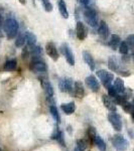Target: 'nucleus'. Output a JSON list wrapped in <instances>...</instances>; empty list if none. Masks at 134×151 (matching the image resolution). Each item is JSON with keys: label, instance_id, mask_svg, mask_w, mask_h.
Instances as JSON below:
<instances>
[{"label": "nucleus", "instance_id": "nucleus-1", "mask_svg": "<svg viewBox=\"0 0 134 151\" xmlns=\"http://www.w3.org/2000/svg\"><path fill=\"white\" fill-rule=\"evenodd\" d=\"M3 29H4V31H5L7 38H8V40H13V38L18 35L19 24L17 22V20H15V19L12 17H9L5 19V21H4Z\"/></svg>", "mask_w": 134, "mask_h": 151}, {"label": "nucleus", "instance_id": "nucleus-2", "mask_svg": "<svg viewBox=\"0 0 134 151\" xmlns=\"http://www.w3.org/2000/svg\"><path fill=\"white\" fill-rule=\"evenodd\" d=\"M29 68L35 74H45L48 70L45 63L43 60H41L40 57H32V60H31Z\"/></svg>", "mask_w": 134, "mask_h": 151}, {"label": "nucleus", "instance_id": "nucleus-3", "mask_svg": "<svg viewBox=\"0 0 134 151\" xmlns=\"http://www.w3.org/2000/svg\"><path fill=\"white\" fill-rule=\"evenodd\" d=\"M96 75L98 76V78L101 80L104 87L107 88V89L111 87L112 82H113V80H114V75L112 74V73L108 72V70H100L96 73Z\"/></svg>", "mask_w": 134, "mask_h": 151}, {"label": "nucleus", "instance_id": "nucleus-4", "mask_svg": "<svg viewBox=\"0 0 134 151\" xmlns=\"http://www.w3.org/2000/svg\"><path fill=\"white\" fill-rule=\"evenodd\" d=\"M111 142L117 151H126V149L128 148V141L122 135L113 136Z\"/></svg>", "mask_w": 134, "mask_h": 151}, {"label": "nucleus", "instance_id": "nucleus-5", "mask_svg": "<svg viewBox=\"0 0 134 151\" xmlns=\"http://www.w3.org/2000/svg\"><path fill=\"white\" fill-rule=\"evenodd\" d=\"M84 18L86 20V22L89 24L92 27H95V26L98 24V14L97 12L92 8H88L85 10L84 12Z\"/></svg>", "mask_w": 134, "mask_h": 151}, {"label": "nucleus", "instance_id": "nucleus-6", "mask_svg": "<svg viewBox=\"0 0 134 151\" xmlns=\"http://www.w3.org/2000/svg\"><path fill=\"white\" fill-rule=\"evenodd\" d=\"M61 50H62V53L66 58V60L68 62V64L70 65H75L76 60H75L74 53H73L72 50H71L70 45H68L67 42H64L62 45H61Z\"/></svg>", "mask_w": 134, "mask_h": 151}, {"label": "nucleus", "instance_id": "nucleus-7", "mask_svg": "<svg viewBox=\"0 0 134 151\" xmlns=\"http://www.w3.org/2000/svg\"><path fill=\"white\" fill-rule=\"evenodd\" d=\"M108 120L116 131L122 130V120H121V117L119 116L118 114L110 113L108 115Z\"/></svg>", "mask_w": 134, "mask_h": 151}, {"label": "nucleus", "instance_id": "nucleus-8", "mask_svg": "<svg viewBox=\"0 0 134 151\" xmlns=\"http://www.w3.org/2000/svg\"><path fill=\"white\" fill-rule=\"evenodd\" d=\"M76 35H77V37L79 38L80 40H85L88 36V29L86 27V25L83 22H81V21H78L77 22Z\"/></svg>", "mask_w": 134, "mask_h": 151}, {"label": "nucleus", "instance_id": "nucleus-9", "mask_svg": "<svg viewBox=\"0 0 134 151\" xmlns=\"http://www.w3.org/2000/svg\"><path fill=\"white\" fill-rule=\"evenodd\" d=\"M45 50H47L48 57L52 58L53 60H58V52L57 50V47H55V45L53 41H48L47 45H45Z\"/></svg>", "mask_w": 134, "mask_h": 151}, {"label": "nucleus", "instance_id": "nucleus-10", "mask_svg": "<svg viewBox=\"0 0 134 151\" xmlns=\"http://www.w3.org/2000/svg\"><path fill=\"white\" fill-rule=\"evenodd\" d=\"M85 81H86V84H87L88 88L91 89L92 92H99L100 84H99V82L97 81V79H96L95 76H93V75L88 76Z\"/></svg>", "mask_w": 134, "mask_h": 151}, {"label": "nucleus", "instance_id": "nucleus-11", "mask_svg": "<svg viewBox=\"0 0 134 151\" xmlns=\"http://www.w3.org/2000/svg\"><path fill=\"white\" fill-rule=\"evenodd\" d=\"M102 102H103L104 106H105L108 110H110L111 112L116 111V103L109 95H103V96H102Z\"/></svg>", "mask_w": 134, "mask_h": 151}, {"label": "nucleus", "instance_id": "nucleus-12", "mask_svg": "<svg viewBox=\"0 0 134 151\" xmlns=\"http://www.w3.org/2000/svg\"><path fill=\"white\" fill-rule=\"evenodd\" d=\"M40 84H41V87H43V91L45 92L47 96H53L55 91H53L52 84H50L48 79H45V78H40Z\"/></svg>", "mask_w": 134, "mask_h": 151}, {"label": "nucleus", "instance_id": "nucleus-13", "mask_svg": "<svg viewBox=\"0 0 134 151\" xmlns=\"http://www.w3.org/2000/svg\"><path fill=\"white\" fill-rule=\"evenodd\" d=\"M109 33H110V30H109V27L107 25V23L104 20H102L99 24L98 27V35L101 36L103 40H106L109 36Z\"/></svg>", "mask_w": 134, "mask_h": 151}, {"label": "nucleus", "instance_id": "nucleus-14", "mask_svg": "<svg viewBox=\"0 0 134 151\" xmlns=\"http://www.w3.org/2000/svg\"><path fill=\"white\" fill-rule=\"evenodd\" d=\"M83 58H84L85 63H86V64L89 65L90 70H94L95 68H96V65H95L94 58L92 57L91 53L88 52V50H84V52H83Z\"/></svg>", "mask_w": 134, "mask_h": 151}, {"label": "nucleus", "instance_id": "nucleus-15", "mask_svg": "<svg viewBox=\"0 0 134 151\" xmlns=\"http://www.w3.org/2000/svg\"><path fill=\"white\" fill-rule=\"evenodd\" d=\"M74 94L77 98H83L85 96V89L81 82H75Z\"/></svg>", "mask_w": 134, "mask_h": 151}, {"label": "nucleus", "instance_id": "nucleus-16", "mask_svg": "<svg viewBox=\"0 0 134 151\" xmlns=\"http://www.w3.org/2000/svg\"><path fill=\"white\" fill-rule=\"evenodd\" d=\"M58 10H60L61 15L65 19L69 18V11H68L67 4H66V2L64 0H58Z\"/></svg>", "mask_w": 134, "mask_h": 151}, {"label": "nucleus", "instance_id": "nucleus-17", "mask_svg": "<svg viewBox=\"0 0 134 151\" xmlns=\"http://www.w3.org/2000/svg\"><path fill=\"white\" fill-rule=\"evenodd\" d=\"M17 68V60L15 58H12V60H8L5 62V64L3 65V70L5 72H14Z\"/></svg>", "mask_w": 134, "mask_h": 151}, {"label": "nucleus", "instance_id": "nucleus-18", "mask_svg": "<svg viewBox=\"0 0 134 151\" xmlns=\"http://www.w3.org/2000/svg\"><path fill=\"white\" fill-rule=\"evenodd\" d=\"M92 140H93V143L98 147V149L100 151H106V143L104 142V140L102 139L99 135L96 134V135L92 138Z\"/></svg>", "mask_w": 134, "mask_h": 151}, {"label": "nucleus", "instance_id": "nucleus-19", "mask_svg": "<svg viewBox=\"0 0 134 151\" xmlns=\"http://www.w3.org/2000/svg\"><path fill=\"white\" fill-rule=\"evenodd\" d=\"M121 43V38L119 35H112L110 37V40H109V47H110L112 50H117L119 47Z\"/></svg>", "mask_w": 134, "mask_h": 151}, {"label": "nucleus", "instance_id": "nucleus-20", "mask_svg": "<svg viewBox=\"0 0 134 151\" xmlns=\"http://www.w3.org/2000/svg\"><path fill=\"white\" fill-rule=\"evenodd\" d=\"M61 107H62V110L64 111V113L67 114V115H71V114H73L75 110H76V105H75L74 102L63 104Z\"/></svg>", "mask_w": 134, "mask_h": 151}, {"label": "nucleus", "instance_id": "nucleus-21", "mask_svg": "<svg viewBox=\"0 0 134 151\" xmlns=\"http://www.w3.org/2000/svg\"><path fill=\"white\" fill-rule=\"evenodd\" d=\"M113 87L118 94H123V92L125 91V89H126L125 86H124V82L122 81V79H120V78H117V79H115L114 84H113Z\"/></svg>", "mask_w": 134, "mask_h": 151}, {"label": "nucleus", "instance_id": "nucleus-22", "mask_svg": "<svg viewBox=\"0 0 134 151\" xmlns=\"http://www.w3.org/2000/svg\"><path fill=\"white\" fill-rule=\"evenodd\" d=\"M108 67H109V69L111 70H113V72H118L119 70V63L115 55H112V57L109 58Z\"/></svg>", "mask_w": 134, "mask_h": 151}, {"label": "nucleus", "instance_id": "nucleus-23", "mask_svg": "<svg viewBox=\"0 0 134 151\" xmlns=\"http://www.w3.org/2000/svg\"><path fill=\"white\" fill-rule=\"evenodd\" d=\"M24 35H25L26 42H27L29 47L35 45V43H36V36H35V35H33V33L30 32V31H25V32H24Z\"/></svg>", "mask_w": 134, "mask_h": 151}, {"label": "nucleus", "instance_id": "nucleus-24", "mask_svg": "<svg viewBox=\"0 0 134 151\" xmlns=\"http://www.w3.org/2000/svg\"><path fill=\"white\" fill-rule=\"evenodd\" d=\"M65 86H66V92H68L69 94L74 93V86L75 84L73 83V80L71 78H65Z\"/></svg>", "mask_w": 134, "mask_h": 151}, {"label": "nucleus", "instance_id": "nucleus-25", "mask_svg": "<svg viewBox=\"0 0 134 151\" xmlns=\"http://www.w3.org/2000/svg\"><path fill=\"white\" fill-rule=\"evenodd\" d=\"M25 42H26V38H25L24 33H19L15 40V45L17 47H23V45Z\"/></svg>", "mask_w": 134, "mask_h": 151}, {"label": "nucleus", "instance_id": "nucleus-26", "mask_svg": "<svg viewBox=\"0 0 134 151\" xmlns=\"http://www.w3.org/2000/svg\"><path fill=\"white\" fill-rule=\"evenodd\" d=\"M50 114H52L53 117V119L57 121V123L58 124L60 123L61 122V117H60V114H58V111L57 107H55V105L50 106Z\"/></svg>", "mask_w": 134, "mask_h": 151}, {"label": "nucleus", "instance_id": "nucleus-27", "mask_svg": "<svg viewBox=\"0 0 134 151\" xmlns=\"http://www.w3.org/2000/svg\"><path fill=\"white\" fill-rule=\"evenodd\" d=\"M29 50H30V55H32V57H40V55H41V53H43V50H41V47H38V45L30 47Z\"/></svg>", "mask_w": 134, "mask_h": 151}, {"label": "nucleus", "instance_id": "nucleus-28", "mask_svg": "<svg viewBox=\"0 0 134 151\" xmlns=\"http://www.w3.org/2000/svg\"><path fill=\"white\" fill-rule=\"evenodd\" d=\"M88 147V141L86 139H78L77 140V148L79 151H86Z\"/></svg>", "mask_w": 134, "mask_h": 151}, {"label": "nucleus", "instance_id": "nucleus-29", "mask_svg": "<svg viewBox=\"0 0 134 151\" xmlns=\"http://www.w3.org/2000/svg\"><path fill=\"white\" fill-rule=\"evenodd\" d=\"M119 52L121 53V55H126L129 52V47L127 45V42L126 41H121L120 45H119Z\"/></svg>", "mask_w": 134, "mask_h": 151}, {"label": "nucleus", "instance_id": "nucleus-30", "mask_svg": "<svg viewBox=\"0 0 134 151\" xmlns=\"http://www.w3.org/2000/svg\"><path fill=\"white\" fill-rule=\"evenodd\" d=\"M41 3H43V6L45 8V10L47 12H52L53 11V4L50 2V0H40Z\"/></svg>", "mask_w": 134, "mask_h": 151}, {"label": "nucleus", "instance_id": "nucleus-31", "mask_svg": "<svg viewBox=\"0 0 134 151\" xmlns=\"http://www.w3.org/2000/svg\"><path fill=\"white\" fill-rule=\"evenodd\" d=\"M122 108H123V110L126 112V113H132V112L134 111L133 104L129 103V102H125V103L122 105Z\"/></svg>", "mask_w": 134, "mask_h": 151}, {"label": "nucleus", "instance_id": "nucleus-32", "mask_svg": "<svg viewBox=\"0 0 134 151\" xmlns=\"http://www.w3.org/2000/svg\"><path fill=\"white\" fill-rule=\"evenodd\" d=\"M126 42H127L129 48H131V50H134V35H128L127 38H126Z\"/></svg>", "mask_w": 134, "mask_h": 151}, {"label": "nucleus", "instance_id": "nucleus-33", "mask_svg": "<svg viewBox=\"0 0 134 151\" xmlns=\"http://www.w3.org/2000/svg\"><path fill=\"white\" fill-rule=\"evenodd\" d=\"M29 55H30V50H29V47H24L23 50H22V52H21V58L23 60H26Z\"/></svg>", "mask_w": 134, "mask_h": 151}, {"label": "nucleus", "instance_id": "nucleus-34", "mask_svg": "<svg viewBox=\"0 0 134 151\" xmlns=\"http://www.w3.org/2000/svg\"><path fill=\"white\" fill-rule=\"evenodd\" d=\"M108 95L111 97L112 99H113V98H115L117 95H118V93H117L116 90L114 89V87H113V86H111L110 88H108Z\"/></svg>", "mask_w": 134, "mask_h": 151}, {"label": "nucleus", "instance_id": "nucleus-35", "mask_svg": "<svg viewBox=\"0 0 134 151\" xmlns=\"http://www.w3.org/2000/svg\"><path fill=\"white\" fill-rule=\"evenodd\" d=\"M122 96L125 98L126 100H128L129 98H131V96H132V91H131L130 89H125V91L123 92V94H122Z\"/></svg>", "mask_w": 134, "mask_h": 151}, {"label": "nucleus", "instance_id": "nucleus-36", "mask_svg": "<svg viewBox=\"0 0 134 151\" xmlns=\"http://www.w3.org/2000/svg\"><path fill=\"white\" fill-rule=\"evenodd\" d=\"M57 140L58 141V142L61 143V145L62 146H65V140H64V133L62 132V131H60V133H58V138Z\"/></svg>", "mask_w": 134, "mask_h": 151}, {"label": "nucleus", "instance_id": "nucleus-37", "mask_svg": "<svg viewBox=\"0 0 134 151\" xmlns=\"http://www.w3.org/2000/svg\"><path fill=\"white\" fill-rule=\"evenodd\" d=\"M88 134H89V136H90V138H93L95 135H96V129H95L94 127H90L89 128V130H88Z\"/></svg>", "mask_w": 134, "mask_h": 151}, {"label": "nucleus", "instance_id": "nucleus-38", "mask_svg": "<svg viewBox=\"0 0 134 151\" xmlns=\"http://www.w3.org/2000/svg\"><path fill=\"white\" fill-rule=\"evenodd\" d=\"M58 86H60V90L62 92H66V86H65V81L64 79H62L60 81V84H58Z\"/></svg>", "mask_w": 134, "mask_h": 151}, {"label": "nucleus", "instance_id": "nucleus-39", "mask_svg": "<svg viewBox=\"0 0 134 151\" xmlns=\"http://www.w3.org/2000/svg\"><path fill=\"white\" fill-rule=\"evenodd\" d=\"M4 18H3V16H2V14L0 13V28H2L3 27V25H4Z\"/></svg>", "mask_w": 134, "mask_h": 151}, {"label": "nucleus", "instance_id": "nucleus-40", "mask_svg": "<svg viewBox=\"0 0 134 151\" xmlns=\"http://www.w3.org/2000/svg\"><path fill=\"white\" fill-rule=\"evenodd\" d=\"M78 1H79V2H80V3H81V4H83V5L87 6L88 4H89L90 0H78Z\"/></svg>", "mask_w": 134, "mask_h": 151}, {"label": "nucleus", "instance_id": "nucleus-41", "mask_svg": "<svg viewBox=\"0 0 134 151\" xmlns=\"http://www.w3.org/2000/svg\"><path fill=\"white\" fill-rule=\"evenodd\" d=\"M19 2H20L21 4H25L26 3V0H19Z\"/></svg>", "mask_w": 134, "mask_h": 151}, {"label": "nucleus", "instance_id": "nucleus-42", "mask_svg": "<svg viewBox=\"0 0 134 151\" xmlns=\"http://www.w3.org/2000/svg\"><path fill=\"white\" fill-rule=\"evenodd\" d=\"M131 116H132V120H133V122H134V111L131 113Z\"/></svg>", "mask_w": 134, "mask_h": 151}, {"label": "nucleus", "instance_id": "nucleus-43", "mask_svg": "<svg viewBox=\"0 0 134 151\" xmlns=\"http://www.w3.org/2000/svg\"><path fill=\"white\" fill-rule=\"evenodd\" d=\"M132 60H133V62H134V52H133V55H132Z\"/></svg>", "mask_w": 134, "mask_h": 151}, {"label": "nucleus", "instance_id": "nucleus-44", "mask_svg": "<svg viewBox=\"0 0 134 151\" xmlns=\"http://www.w3.org/2000/svg\"><path fill=\"white\" fill-rule=\"evenodd\" d=\"M75 151H79V149H78V148H76V149H75Z\"/></svg>", "mask_w": 134, "mask_h": 151}, {"label": "nucleus", "instance_id": "nucleus-45", "mask_svg": "<svg viewBox=\"0 0 134 151\" xmlns=\"http://www.w3.org/2000/svg\"><path fill=\"white\" fill-rule=\"evenodd\" d=\"M0 36H2V33H1V31H0Z\"/></svg>", "mask_w": 134, "mask_h": 151}, {"label": "nucleus", "instance_id": "nucleus-46", "mask_svg": "<svg viewBox=\"0 0 134 151\" xmlns=\"http://www.w3.org/2000/svg\"><path fill=\"white\" fill-rule=\"evenodd\" d=\"M132 104H133V106H134V99H133V102H132Z\"/></svg>", "mask_w": 134, "mask_h": 151}, {"label": "nucleus", "instance_id": "nucleus-47", "mask_svg": "<svg viewBox=\"0 0 134 151\" xmlns=\"http://www.w3.org/2000/svg\"><path fill=\"white\" fill-rule=\"evenodd\" d=\"M0 151H2V150H1V149H0Z\"/></svg>", "mask_w": 134, "mask_h": 151}]
</instances>
